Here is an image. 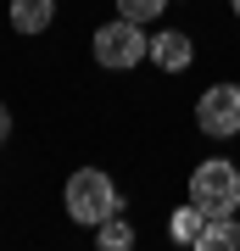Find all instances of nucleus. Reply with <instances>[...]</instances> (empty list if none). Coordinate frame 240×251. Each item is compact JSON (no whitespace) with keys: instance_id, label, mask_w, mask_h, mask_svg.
Masks as SVG:
<instances>
[{"instance_id":"nucleus-4","label":"nucleus","mask_w":240,"mask_h":251,"mask_svg":"<svg viewBox=\"0 0 240 251\" xmlns=\"http://www.w3.org/2000/svg\"><path fill=\"white\" fill-rule=\"evenodd\" d=\"M196 123H201V134H213V140L240 134V84H213V90H201Z\"/></svg>"},{"instance_id":"nucleus-10","label":"nucleus","mask_w":240,"mask_h":251,"mask_svg":"<svg viewBox=\"0 0 240 251\" xmlns=\"http://www.w3.org/2000/svg\"><path fill=\"white\" fill-rule=\"evenodd\" d=\"M162 11H168V0H117V17H129V23H157Z\"/></svg>"},{"instance_id":"nucleus-7","label":"nucleus","mask_w":240,"mask_h":251,"mask_svg":"<svg viewBox=\"0 0 240 251\" xmlns=\"http://www.w3.org/2000/svg\"><path fill=\"white\" fill-rule=\"evenodd\" d=\"M201 251H240V224H235V212L207 218V229H201Z\"/></svg>"},{"instance_id":"nucleus-5","label":"nucleus","mask_w":240,"mask_h":251,"mask_svg":"<svg viewBox=\"0 0 240 251\" xmlns=\"http://www.w3.org/2000/svg\"><path fill=\"white\" fill-rule=\"evenodd\" d=\"M151 62L162 73H185L190 62H196V45H190V34H179V28H168V34H151Z\"/></svg>"},{"instance_id":"nucleus-6","label":"nucleus","mask_w":240,"mask_h":251,"mask_svg":"<svg viewBox=\"0 0 240 251\" xmlns=\"http://www.w3.org/2000/svg\"><path fill=\"white\" fill-rule=\"evenodd\" d=\"M56 23V0H11V28L17 34H45Z\"/></svg>"},{"instance_id":"nucleus-12","label":"nucleus","mask_w":240,"mask_h":251,"mask_svg":"<svg viewBox=\"0 0 240 251\" xmlns=\"http://www.w3.org/2000/svg\"><path fill=\"white\" fill-rule=\"evenodd\" d=\"M229 6H235V17H240V0H229Z\"/></svg>"},{"instance_id":"nucleus-1","label":"nucleus","mask_w":240,"mask_h":251,"mask_svg":"<svg viewBox=\"0 0 240 251\" xmlns=\"http://www.w3.org/2000/svg\"><path fill=\"white\" fill-rule=\"evenodd\" d=\"M62 201H67V218H73V224H89V229H95V224H107V218L117 212V184L101 168H79L67 179Z\"/></svg>"},{"instance_id":"nucleus-3","label":"nucleus","mask_w":240,"mask_h":251,"mask_svg":"<svg viewBox=\"0 0 240 251\" xmlns=\"http://www.w3.org/2000/svg\"><path fill=\"white\" fill-rule=\"evenodd\" d=\"M145 56H151V39L140 34V23L112 17V23H101V28H95V62H101V67L123 73V67H140Z\"/></svg>"},{"instance_id":"nucleus-8","label":"nucleus","mask_w":240,"mask_h":251,"mask_svg":"<svg viewBox=\"0 0 240 251\" xmlns=\"http://www.w3.org/2000/svg\"><path fill=\"white\" fill-rule=\"evenodd\" d=\"M201 229H207V212H201L196 201H190V206H179V212H173V224H168V234H173L179 246H201Z\"/></svg>"},{"instance_id":"nucleus-9","label":"nucleus","mask_w":240,"mask_h":251,"mask_svg":"<svg viewBox=\"0 0 240 251\" xmlns=\"http://www.w3.org/2000/svg\"><path fill=\"white\" fill-rule=\"evenodd\" d=\"M95 240H101V246H107V251H123V246H134V229H129V224H123V218H117V212H112V218H107V224H95Z\"/></svg>"},{"instance_id":"nucleus-11","label":"nucleus","mask_w":240,"mask_h":251,"mask_svg":"<svg viewBox=\"0 0 240 251\" xmlns=\"http://www.w3.org/2000/svg\"><path fill=\"white\" fill-rule=\"evenodd\" d=\"M6 134H11V112L0 106V140H6Z\"/></svg>"},{"instance_id":"nucleus-2","label":"nucleus","mask_w":240,"mask_h":251,"mask_svg":"<svg viewBox=\"0 0 240 251\" xmlns=\"http://www.w3.org/2000/svg\"><path fill=\"white\" fill-rule=\"evenodd\" d=\"M190 201L201 206L207 218H223V212H235L240 206V168L235 162H196L190 168Z\"/></svg>"}]
</instances>
